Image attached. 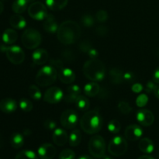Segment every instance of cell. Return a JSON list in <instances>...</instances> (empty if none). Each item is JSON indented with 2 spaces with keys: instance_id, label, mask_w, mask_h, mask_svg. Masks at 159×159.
<instances>
[{
  "instance_id": "34",
  "label": "cell",
  "mask_w": 159,
  "mask_h": 159,
  "mask_svg": "<svg viewBox=\"0 0 159 159\" xmlns=\"http://www.w3.org/2000/svg\"><path fill=\"white\" fill-rule=\"evenodd\" d=\"M20 109L24 112H30L33 110V103L30 100L26 98H23L19 102Z\"/></svg>"
},
{
  "instance_id": "52",
  "label": "cell",
  "mask_w": 159,
  "mask_h": 159,
  "mask_svg": "<svg viewBox=\"0 0 159 159\" xmlns=\"http://www.w3.org/2000/svg\"><path fill=\"white\" fill-rule=\"evenodd\" d=\"M78 159H93V158H92L90 156H89V155H82V156H80Z\"/></svg>"
},
{
  "instance_id": "29",
  "label": "cell",
  "mask_w": 159,
  "mask_h": 159,
  "mask_svg": "<svg viewBox=\"0 0 159 159\" xmlns=\"http://www.w3.org/2000/svg\"><path fill=\"white\" fill-rule=\"evenodd\" d=\"M10 143L13 148L19 149L23 147L24 144V138L21 134L14 133L11 136Z\"/></svg>"
},
{
  "instance_id": "4",
  "label": "cell",
  "mask_w": 159,
  "mask_h": 159,
  "mask_svg": "<svg viewBox=\"0 0 159 159\" xmlns=\"http://www.w3.org/2000/svg\"><path fill=\"white\" fill-rule=\"evenodd\" d=\"M57 77V71L56 68L51 65H46L40 68L36 75V82L41 87L51 85L55 82Z\"/></svg>"
},
{
  "instance_id": "6",
  "label": "cell",
  "mask_w": 159,
  "mask_h": 159,
  "mask_svg": "<svg viewBox=\"0 0 159 159\" xmlns=\"http://www.w3.org/2000/svg\"><path fill=\"white\" fill-rule=\"evenodd\" d=\"M88 148L89 153L93 157L102 158L105 155L106 152V142L103 138L99 135L92 137L89 141Z\"/></svg>"
},
{
  "instance_id": "7",
  "label": "cell",
  "mask_w": 159,
  "mask_h": 159,
  "mask_svg": "<svg viewBox=\"0 0 159 159\" xmlns=\"http://www.w3.org/2000/svg\"><path fill=\"white\" fill-rule=\"evenodd\" d=\"M0 50L6 53V57L11 63L20 65L23 63L25 59L24 51L19 46H0Z\"/></svg>"
},
{
  "instance_id": "51",
  "label": "cell",
  "mask_w": 159,
  "mask_h": 159,
  "mask_svg": "<svg viewBox=\"0 0 159 159\" xmlns=\"http://www.w3.org/2000/svg\"><path fill=\"white\" fill-rule=\"evenodd\" d=\"M138 159H155L153 157L150 156V155H143V156L139 157Z\"/></svg>"
},
{
  "instance_id": "1",
  "label": "cell",
  "mask_w": 159,
  "mask_h": 159,
  "mask_svg": "<svg viewBox=\"0 0 159 159\" xmlns=\"http://www.w3.org/2000/svg\"><path fill=\"white\" fill-rule=\"evenodd\" d=\"M81 29L76 22L68 20L59 26L57 37L59 41L64 45H71L76 43L80 38Z\"/></svg>"
},
{
  "instance_id": "46",
  "label": "cell",
  "mask_w": 159,
  "mask_h": 159,
  "mask_svg": "<svg viewBox=\"0 0 159 159\" xmlns=\"http://www.w3.org/2000/svg\"><path fill=\"white\" fill-rule=\"evenodd\" d=\"M158 87V85H156L155 82H148L146 85L145 87V91L147 92L148 93H154V91L155 90V89Z\"/></svg>"
},
{
  "instance_id": "28",
  "label": "cell",
  "mask_w": 159,
  "mask_h": 159,
  "mask_svg": "<svg viewBox=\"0 0 159 159\" xmlns=\"http://www.w3.org/2000/svg\"><path fill=\"white\" fill-rule=\"evenodd\" d=\"M81 141H82V134H81L80 130H77V129L72 130L68 136V143L71 147L78 146L81 143Z\"/></svg>"
},
{
  "instance_id": "25",
  "label": "cell",
  "mask_w": 159,
  "mask_h": 159,
  "mask_svg": "<svg viewBox=\"0 0 159 159\" xmlns=\"http://www.w3.org/2000/svg\"><path fill=\"white\" fill-rule=\"evenodd\" d=\"M100 92V87L96 82L87 83L84 87V93L89 97H95L99 95Z\"/></svg>"
},
{
  "instance_id": "53",
  "label": "cell",
  "mask_w": 159,
  "mask_h": 159,
  "mask_svg": "<svg viewBox=\"0 0 159 159\" xmlns=\"http://www.w3.org/2000/svg\"><path fill=\"white\" fill-rule=\"evenodd\" d=\"M23 134H24V135H26V136H29V135H30L31 134V131L29 130V129H26V130L23 131Z\"/></svg>"
},
{
  "instance_id": "45",
  "label": "cell",
  "mask_w": 159,
  "mask_h": 159,
  "mask_svg": "<svg viewBox=\"0 0 159 159\" xmlns=\"http://www.w3.org/2000/svg\"><path fill=\"white\" fill-rule=\"evenodd\" d=\"M135 78H136V75H135L134 73L132 72V71H127V72L124 73V79L126 82H133V81H134Z\"/></svg>"
},
{
  "instance_id": "57",
  "label": "cell",
  "mask_w": 159,
  "mask_h": 159,
  "mask_svg": "<svg viewBox=\"0 0 159 159\" xmlns=\"http://www.w3.org/2000/svg\"><path fill=\"white\" fill-rule=\"evenodd\" d=\"M158 57H159V51H158Z\"/></svg>"
},
{
  "instance_id": "19",
  "label": "cell",
  "mask_w": 159,
  "mask_h": 159,
  "mask_svg": "<svg viewBox=\"0 0 159 159\" xmlns=\"http://www.w3.org/2000/svg\"><path fill=\"white\" fill-rule=\"evenodd\" d=\"M58 78L61 82L69 85V84L74 82V81L75 80V74L70 68H61L59 71Z\"/></svg>"
},
{
  "instance_id": "50",
  "label": "cell",
  "mask_w": 159,
  "mask_h": 159,
  "mask_svg": "<svg viewBox=\"0 0 159 159\" xmlns=\"http://www.w3.org/2000/svg\"><path fill=\"white\" fill-rule=\"evenodd\" d=\"M154 94H155V97L159 99V86H158L156 89H155V90L154 91Z\"/></svg>"
},
{
  "instance_id": "31",
  "label": "cell",
  "mask_w": 159,
  "mask_h": 159,
  "mask_svg": "<svg viewBox=\"0 0 159 159\" xmlns=\"http://www.w3.org/2000/svg\"><path fill=\"white\" fill-rule=\"evenodd\" d=\"M15 159H39L35 152L30 150H24L19 152Z\"/></svg>"
},
{
  "instance_id": "39",
  "label": "cell",
  "mask_w": 159,
  "mask_h": 159,
  "mask_svg": "<svg viewBox=\"0 0 159 159\" xmlns=\"http://www.w3.org/2000/svg\"><path fill=\"white\" fill-rule=\"evenodd\" d=\"M96 18L100 23H104L108 19V13L106 10L103 9H100V10L98 11L96 14Z\"/></svg>"
},
{
  "instance_id": "11",
  "label": "cell",
  "mask_w": 159,
  "mask_h": 159,
  "mask_svg": "<svg viewBox=\"0 0 159 159\" xmlns=\"http://www.w3.org/2000/svg\"><path fill=\"white\" fill-rule=\"evenodd\" d=\"M64 98L63 91L58 87H51L45 92L43 100L49 104L58 103Z\"/></svg>"
},
{
  "instance_id": "38",
  "label": "cell",
  "mask_w": 159,
  "mask_h": 159,
  "mask_svg": "<svg viewBox=\"0 0 159 159\" xmlns=\"http://www.w3.org/2000/svg\"><path fill=\"white\" fill-rule=\"evenodd\" d=\"M148 102V97L146 94H141L136 99V104L138 107H144Z\"/></svg>"
},
{
  "instance_id": "20",
  "label": "cell",
  "mask_w": 159,
  "mask_h": 159,
  "mask_svg": "<svg viewBox=\"0 0 159 159\" xmlns=\"http://www.w3.org/2000/svg\"><path fill=\"white\" fill-rule=\"evenodd\" d=\"M59 26H57V21L54 19V16L52 14H48L46 18L44 19V23H43V28L45 31L51 34L57 32Z\"/></svg>"
},
{
  "instance_id": "58",
  "label": "cell",
  "mask_w": 159,
  "mask_h": 159,
  "mask_svg": "<svg viewBox=\"0 0 159 159\" xmlns=\"http://www.w3.org/2000/svg\"></svg>"
},
{
  "instance_id": "35",
  "label": "cell",
  "mask_w": 159,
  "mask_h": 159,
  "mask_svg": "<svg viewBox=\"0 0 159 159\" xmlns=\"http://www.w3.org/2000/svg\"><path fill=\"white\" fill-rule=\"evenodd\" d=\"M81 23L85 27H92L94 25L95 20L90 14H84L81 18Z\"/></svg>"
},
{
  "instance_id": "44",
  "label": "cell",
  "mask_w": 159,
  "mask_h": 159,
  "mask_svg": "<svg viewBox=\"0 0 159 159\" xmlns=\"http://www.w3.org/2000/svg\"><path fill=\"white\" fill-rule=\"evenodd\" d=\"M50 63H51V65L52 67H54V68H56V69H57V68H59V69H61V68H63V61L62 60H58V59H53V60H51V61H50Z\"/></svg>"
},
{
  "instance_id": "14",
  "label": "cell",
  "mask_w": 159,
  "mask_h": 159,
  "mask_svg": "<svg viewBox=\"0 0 159 159\" xmlns=\"http://www.w3.org/2000/svg\"><path fill=\"white\" fill-rule=\"evenodd\" d=\"M37 155L40 159H53L56 155V149L51 144H43L37 150Z\"/></svg>"
},
{
  "instance_id": "10",
  "label": "cell",
  "mask_w": 159,
  "mask_h": 159,
  "mask_svg": "<svg viewBox=\"0 0 159 159\" xmlns=\"http://www.w3.org/2000/svg\"><path fill=\"white\" fill-rule=\"evenodd\" d=\"M28 14L34 20H43L48 16V9L40 2H34L28 7Z\"/></svg>"
},
{
  "instance_id": "3",
  "label": "cell",
  "mask_w": 159,
  "mask_h": 159,
  "mask_svg": "<svg viewBox=\"0 0 159 159\" xmlns=\"http://www.w3.org/2000/svg\"><path fill=\"white\" fill-rule=\"evenodd\" d=\"M84 75L93 82H99L105 78V65L101 61L97 59H90L87 61L82 68Z\"/></svg>"
},
{
  "instance_id": "13",
  "label": "cell",
  "mask_w": 159,
  "mask_h": 159,
  "mask_svg": "<svg viewBox=\"0 0 159 159\" xmlns=\"http://www.w3.org/2000/svg\"><path fill=\"white\" fill-rule=\"evenodd\" d=\"M126 138L130 141H135L139 140L143 135V130L140 126L137 124H131L128 126L125 130Z\"/></svg>"
},
{
  "instance_id": "43",
  "label": "cell",
  "mask_w": 159,
  "mask_h": 159,
  "mask_svg": "<svg viewBox=\"0 0 159 159\" xmlns=\"http://www.w3.org/2000/svg\"><path fill=\"white\" fill-rule=\"evenodd\" d=\"M96 33L98 36L100 37H105L108 34V29L105 26H99L96 28Z\"/></svg>"
},
{
  "instance_id": "15",
  "label": "cell",
  "mask_w": 159,
  "mask_h": 159,
  "mask_svg": "<svg viewBox=\"0 0 159 159\" xmlns=\"http://www.w3.org/2000/svg\"><path fill=\"white\" fill-rule=\"evenodd\" d=\"M81 89L78 85H71L67 88L66 94L64 96V99L68 103L75 102L76 99L80 96Z\"/></svg>"
},
{
  "instance_id": "40",
  "label": "cell",
  "mask_w": 159,
  "mask_h": 159,
  "mask_svg": "<svg viewBox=\"0 0 159 159\" xmlns=\"http://www.w3.org/2000/svg\"><path fill=\"white\" fill-rule=\"evenodd\" d=\"M43 127L48 130H54L56 127H57V124H56L55 121L48 119L44 121V123H43Z\"/></svg>"
},
{
  "instance_id": "18",
  "label": "cell",
  "mask_w": 159,
  "mask_h": 159,
  "mask_svg": "<svg viewBox=\"0 0 159 159\" xmlns=\"http://www.w3.org/2000/svg\"><path fill=\"white\" fill-rule=\"evenodd\" d=\"M48 53L46 50L38 48L33 53L32 60L35 65H42L48 61Z\"/></svg>"
},
{
  "instance_id": "56",
  "label": "cell",
  "mask_w": 159,
  "mask_h": 159,
  "mask_svg": "<svg viewBox=\"0 0 159 159\" xmlns=\"http://www.w3.org/2000/svg\"><path fill=\"white\" fill-rule=\"evenodd\" d=\"M102 159H113V158H111V157H110V156H105V155H104V156L102 157Z\"/></svg>"
},
{
  "instance_id": "23",
  "label": "cell",
  "mask_w": 159,
  "mask_h": 159,
  "mask_svg": "<svg viewBox=\"0 0 159 159\" xmlns=\"http://www.w3.org/2000/svg\"><path fill=\"white\" fill-rule=\"evenodd\" d=\"M9 23L14 29L22 30L26 26V22L24 17L22 16L20 14H15L12 16L9 19Z\"/></svg>"
},
{
  "instance_id": "5",
  "label": "cell",
  "mask_w": 159,
  "mask_h": 159,
  "mask_svg": "<svg viewBox=\"0 0 159 159\" xmlns=\"http://www.w3.org/2000/svg\"><path fill=\"white\" fill-rule=\"evenodd\" d=\"M23 46L27 49H35L41 43L42 37L37 30L29 28L23 33L21 37Z\"/></svg>"
},
{
  "instance_id": "22",
  "label": "cell",
  "mask_w": 159,
  "mask_h": 159,
  "mask_svg": "<svg viewBox=\"0 0 159 159\" xmlns=\"http://www.w3.org/2000/svg\"><path fill=\"white\" fill-rule=\"evenodd\" d=\"M34 0H15L12 3V9L16 14H21L26 11L29 3H32Z\"/></svg>"
},
{
  "instance_id": "16",
  "label": "cell",
  "mask_w": 159,
  "mask_h": 159,
  "mask_svg": "<svg viewBox=\"0 0 159 159\" xmlns=\"http://www.w3.org/2000/svg\"><path fill=\"white\" fill-rule=\"evenodd\" d=\"M53 141L57 146H64L68 141V135L64 129L57 128L53 133Z\"/></svg>"
},
{
  "instance_id": "49",
  "label": "cell",
  "mask_w": 159,
  "mask_h": 159,
  "mask_svg": "<svg viewBox=\"0 0 159 159\" xmlns=\"http://www.w3.org/2000/svg\"><path fill=\"white\" fill-rule=\"evenodd\" d=\"M153 81L156 84H159V67L155 69L153 74Z\"/></svg>"
},
{
  "instance_id": "47",
  "label": "cell",
  "mask_w": 159,
  "mask_h": 159,
  "mask_svg": "<svg viewBox=\"0 0 159 159\" xmlns=\"http://www.w3.org/2000/svg\"><path fill=\"white\" fill-rule=\"evenodd\" d=\"M86 54H88V56L91 59H96L97 58L98 56H99V53H98L97 50L95 49L94 48H91V49H90L89 51L86 53Z\"/></svg>"
},
{
  "instance_id": "12",
  "label": "cell",
  "mask_w": 159,
  "mask_h": 159,
  "mask_svg": "<svg viewBox=\"0 0 159 159\" xmlns=\"http://www.w3.org/2000/svg\"><path fill=\"white\" fill-rule=\"evenodd\" d=\"M137 120L144 127L152 125L155 121L154 114L148 110H140L137 113Z\"/></svg>"
},
{
  "instance_id": "37",
  "label": "cell",
  "mask_w": 159,
  "mask_h": 159,
  "mask_svg": "<svg viewBox=\"0 0 159 159\" xmlns=\"http://www.w3.org/2000/svg\"><path fill=\"white\" fill-rule=\"evenodd\" d=\"M75 154L71 149H65L61 152L58 159H75Z\"/></svg>"
},
{
  "instance_id": "55",
  "label": "cell",
  "mask_w": 159,
  "mask_h": 159,
  "mask_svg": "<svg viewBox=\"0 0 159 159\" xmlns=\"http://www.w3.org/2000/svg\"><path fill=\"white\" fill-rule=\"evenodd\" d=\"M2 145H3V140H2V138L1 134H0V148L2 147Z\"/></svg>"
},
{
  "instance_id": "42",
  "label": "cell",
  "mask_w": 159,
  "mask_h": 159,
  "mask_svg": "<svg viewBox=\"0 0 159 159\" xmlns=\"http://www.w3.org/2000/svg\"><path fill=\"white\" fill-rule=\"evenodd\" d=\"M93 48V45H92L88 40H84V41H82V43L79 44V48H80L81 51L84 53H87Z\"/></svg>"
},
{
  "instance_id": "9",
  "label": "cell",
  "mask_w": 159,
  "mask_h": 159,
  "mask_svg": "<svg viewBox=\"0 0 159 159\" xmlns=\"http://www.w3.org/2000/svg\"><path fill=\"white\" fill-rule=\"evenodd\" d=\"M79 115L74 110H66L62 113L61 116L60 122L62 127L68 130L74 129L79 123Z\"/></svg>"
},
{
  "instance_id": "2",
  "label": "cell",
  "mask_w": 159,
  "mask_h": 159,
  "mask_svg": "<svg viewBox=\"0 0 159 159\" xmlns=\"http://www.w3.org/2000/svg\"><path fill=\"white\" fill-rule=\"evenodd\" d=\"M103 125L101 115L96 110L87 111L80 120L82 130L88 134H94L100 131Z\"/></svg>"
},
{
  "instance_id": "8",
  "label": "cell",
  "mask_w": 159,
  "mask_h": 159,
  "mask_svg": "<svg viewBox=\"0 0 159 159\" xmlns=\"http://www.w3.org/2000/svg\"><path fill=\"white\" fill-rule=\"evenodd\" d=\"M128 144L127 141L121 136H116L110 141L108 151L112 155L116 157L121 156L127 152Z\"/></svg>"
},
{
  "instance_id": "24",
  "label": "cell",
  "mask_w": 159,
  "mask_h": 159,
  "mask_svg": "<svg viewBox=\"0 0 159 159\" xmlns=\"http://www.w3.org/2000/svg\"><path fill=\"white\" fill-rule=\"evenodd\" d=\"M138 147H139L141 152L145 154L152 153L154 149H155V145H154L153 141L148 138H142L140 141L139 144H138Z\"/></svg>"
},
{
  "instance_id": "54",
  "label": "cell",
  "mask_w": 159,
  "mask_h": 159,
  "mask_svg": "<svg viewBox=\"0 0 159 159\" xmlns=\"http://www.w3.org/2000/svg\"><path fill=\"white\" fill-rule=\"evenodd\" d=\"M3 9H4V6H3L2 2H0V15H1L2 12H3Z\"/></svg>"
},
{
  "instance_id": "41",
  "label": "cell",
  "mask_w": 159,
  "mask_h": 159,
  "mask_svg": "<svg viewBox=\"0 0 159 159\" xmlns=\"http://www.w3.org/2000/svg\"><path fill=\"white\" fill-rule=\"evenodd\" d=\"M62 57H63L65 61H72L73 60H75V54L70 50L64 51L62 54Z\"/></svg>"
},
{
  "instance_id": "30",
  "label": "cell",
  "mask_w": 159,
  "mask_h": 159,
  "mask_svg": "<svg viewBox=\"0 0 159 159\" xmlns=\"http://www.w3.org/2000/svg\"><path fill=\"white\" fill-rule=\"evenodd\" d=\"M75 106L80 111H87L90 107V102L89 99L84 96H79L75 101Z\"/></svg>"
},
{
  "instance_id": "26",
  "label": "cell",
  "mask_w": 159,
  "mask_h": 159,
  "mask_svg": "<svg viewBox=\"0 0 159 159\" xmlns=\"http://www.w3.org/2000/svg\"><path fill=\"white\" fill-rule=\"evenodd\" d=\"M18 34L13 29H6L2 34V40L6 44H12L16 41Z\"/></svg>"
},
{
  "instance_id": "27",
  "label": "cell",
  "mask_w": 159,
  "mask_h": 159,
  "mask_svg": "<svg viewBox=\"0 0 159 159\" xmlns=\"http://www.w3.org/2000/svg\"><path fill=\"white\" fill-rule=\"evenodd\" d=\"M68 0H46V5L51 10L59 11L68 4Z\"/></svg>"
},
{
  "instance_id": "36",
  "label": "cell",
  "mask_w": 159,
  "mask_h": 159,
  "mask_svg": "<svg viewBox=\"0 0 159 159\" xmlns=\"http://www.w3.org/2000/svg\"><path fill=\"white\" fill-rule=\"evenodd\" d=\"M118 110L123 114H129L130 113H131L132 111V107H130V104L127 102L125 101H120V102L118 103Z\"/></svg>"
},
{
  "instance_id": "21",
  "label": "cell",
  "mask_w": 159,
  "mask_h": 159,
  "mask_svg": "<svg viewBox=\"0 0 159 159\" xmlns=\"http://www.w3.org/2000/svg\"><path fill=\"white\" fill-rule=\"evenodd\" d=\"M124 72L120 68H113L109 72V78L112 83L115 85H119L124 81Z\"/></svg>"
},
{
  "instance_id": "33",
  "label": "cell",
  "mask_w": 159,
  "mask_h": 159,
  "mask_svg": "<svg viewBox=\"0 0 159 159\" xmlns=\"http://www.w3.org/2000/svg\"><path fill=\"white\" fill-rule=\"evenodd\" d=\"M107 129L110 133L116 134L119 133L120 130L121 129L120 123L117 120H112L108 123L107 125Z\"/></svg>"
},
{
  "instance_id": "17",
  "label": "cell",
  "mask_w": 159,
  "mask_h": 159,
  "mask_svg": "<svg viewBox=\"0 0 159 159\" xmlns=\"http://www.w3.org/2000/svg\"><path fill=\"white\" fill-rule=\"evenodd\" d=\"M17 109V102L12 98H4L0 101V110L5 113H11Z\"/></svg>"
},
{
  "instance_id": "32",
  "label": "cell",
  "mask_w": 159,
  "mask_h": 159,
  "mask_svg": "<svg viewBox=\"0 0 159 159\" xmlns=\"http://www.w3.org/2000/svg\"><path fill=\"white\" fill-rule=\"evenodd\" d=\"M28 94L34 100H40L42 97V94L40 90L39 89L38 87L36 85H32L29 87L28 89Z\"/></svg>"
},
{
  "instance_id": "48",
  "label": "cell",
  "mask_w": 159,
  "mask_h": 159,
  "mask_svg": "<svg viewBox=\"0 0 159 159\" xmlns=\"http://www.w3.org/2000/svg\"><path fill=\"white\" fill-rule=\"evenodd\" d=\"M143 85L140 83H135L132 85L131 90L134 93H140L143 90Z\"/></svg>"
}]
</instances>
